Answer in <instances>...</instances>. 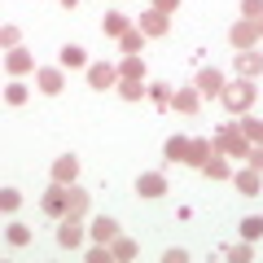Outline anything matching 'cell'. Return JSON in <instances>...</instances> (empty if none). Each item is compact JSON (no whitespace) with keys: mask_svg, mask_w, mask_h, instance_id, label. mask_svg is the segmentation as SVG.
I'll return each mask as SVG.
<instances>
[{"mask_svg":"<svg viewBox=\"0 0 263 263\" xmlns=\"http://www.w3.org/2000/svg\"><path fill=\"white\" fill-rule=\"evenodd\" d=\"M219 105L228 114H246L254 105V79H228L224 92H219Z\"/></svg>","mask_w":263,"mask_h":263,"instance_id":"6da1fadb","label":"cell"},{"mask_svg":"<svg viewBox=\"0 0 263 263\" xmlns=\"http://www.w3.org/2000/svg\"><path fill=\"white\" fill-rule=\"evenodd\" d=\"M211 145H215V154H224V158H246V154H250V141H246L241 127H219L215 136H211Z\"/></svg>","mask_w":263,"mask_h":263,"instance_id":"7a4b0ae2","label":"cell"},{"mask_svg":"<svg viewBox=\"0 0 263 263\" xmlns=\"http://www.w3.org/2000/svg\"><path fill=\"white\" fill-rule=\"evenodd\" d=\"M40 211H44L48 219H66V184H48L44 189V197H40Z\"/></svg>","mask_w":263,"mask_h":263,"instance_id":"3957f363","label":"cell"},{"mask_svg":"<svg viewBox=\"0 0 263 263\" xmlns=\"http://www.w3.org/2000/svg\"><path fill=\"white\" fill-rule=\"evenodd\" d=\"M228 40H233L237 53H241V48H254V40H263V35H259V22H250V18L233 22V27H228Z\"/></svg>","mask_w":263,"mask_h":263,"instance_id":"277c9868","label":"cell"},{"mask_svg":"<svg viewBox=\"0 0 263 263\" xmlns=\"http://www.w3.org/2000/svg\"><path fill=\"white\" fill-rule=\"evenodd\" d=\"M88 189H79V184H66V219H79L84 224V215H88Z\"/></svg>","mask_w":263,"mask_h":263,"instance_id":"5b68a950","label":"cell"},{"mask_svg":"<svg viewBox=\"0 0 263 263\" xmlns=\"http://www.w3.org/2000/svg\"><path fill=\"white\" fill-rule=\"evenodd\" d=\"M84 75H88V88H97V92H101V88L119 84V66H110V62H92Z\"/></svg>","mask_w":263,"mask_h":263,"instance_id":"8992f818","label":"cell"},{"mask_svg":"<svg viewBox=\"0 0 263 263\" xmlns=\"http://www.w3.org/2000/svg\"><path fill=\"white\" fill-rule=\"evenodd\" d=\"M233 70H241V79H259L263 75V53L259 48H241L233 62Z\"/></svg>","mask_w":263,"mask_h":263,"instance_id":"52a82bcc","label":"cell"},{"mask_svg":"<svg viewBox=\"0 0 263 263\" xmlns=\"http://www.w3.org/2000/svg\"><path fill=\"white\" fill-rule=\"evenodd\" d=\"M136 27H141V31H145V35H149V40H162V35H167V31H171V22H167V13H158V9H145Z\"/></svg>","mask_w":263,"mask_h":263,"instance_id":"ba28073f","label":"cell"},{"mask_svg":"<svg viewBox=\"0 0 263 263\" xmlns=\"http://www.w3.org/2000/svg\"><path fill=\"white\" fill-rule=\"evenodd\" d=\"M224 84H228V79L219 75L215 66H206V70H197V92H202V97H219V92H224Z\"/></svg>","mask_w":263,"mask_h":263,"instance_id":"9c48e42d","label":"cell"},{"mask_svg":"<svg viewBox=\"0 0 263 263\" xmlns=\"http://www.w3.org/2000/svg\"><path fill=\"white\" fill-rule=\"evenodd\" d=\"M57 246L79 250V246H84V224H79V219H62V228H57Z\"/></svg>","mask_w":263,"mask_h":263,"instance_id":"30bf717a","label":"cell"},{"mask_svg":"<svg viewBox=\"0 0 263 263\" xmlns=\"http://www.w3.org/2000/svg\"><path fill=\"white\" fill-rule=\"evenodd\" d=\"M75 176H79V158L75 154H62V158L53 162V180L57 184H75Z\"/></svg>","mask_w":263,"mask_h":263,"instance_id":"8fae6325","label":"cell"},{"mask_svg":"<svg viewBox=\"0 0 263 263\" xmlns=\"http://www.w3.org/2000/svg\"><path fill=\"white\" fill-rule=\"evenodd\" d=\"M136 193H141V197H162V193H167V176H158V171H145V176L136 180Z\"/></svg>","mask_w":263,"mask_h":263,"instance_id":"7c38bea8","label":"cell"},{"mask_svg":"<svg viewBox=\"0 0 263 263\" xmlns=\"http://www.w3.org/2000/svg\"><path fill=\"white\" fill-rule=\"evenodd\" d=\"M5 70H13V75H27V70H35V62H31L27 48H9V57H5Z\"/></svg>","mask_w":263,"mask_h":263,"instance_id":"4fadbf2b","label":"cell"},{"mask_svg":"<svg viewBox=\"0 0 263 263\" xmlns=\"http://www.w3.org/2000/svg\"><path fill=\"white\" fill-rule=\"evenodd\" d=\"M197 101H202V92H197V88H180V92L171 97V110H180V114H197Z\"/></svg>","mask_w":263,"mask_h":263,"instance_id":"5bb4252c","label":"cell"},{"mask_svg":"<svg viewBox=\"0 0 263 263\" xmlns=\"http://www.w3.org/2000/svg\"><path fill=\"white\" fill-rule=\"evenodd\" d=\"M114 237H119V224H114L110 215H97V219H92V241H105V246H110Z\"/></svg>","mask_w":263,"mask_h":263,"instance_id":"9a60e30c","label":"cell"},{"mask_svg":"<svg viewBox=\"0 0 263 263\" xmlns=\"http://www.w3.org/2000/svg\"><path fill=\"white\" fill-rule=\"evenodd\" d=\"M197 171H202L206 180H228V158H224V154H211V158L202 162Z\"/></svg>","mask_w":263,"mask_h":263,"instance_id":"2e32d148","label":"cell"},{"mask_svg":"<svg viewBox=\"0 0 263 263\" xmlns=\"http://www.w3.org/2000/svg\"><path fill=\"white\" fill-rule=\"evenodd\" d=\"M211 154H215V145H211V141H189V154H184V162H189V167H202V162H206Z\"/></svg>","mask_w":263,"mask_h":263,"instance_id":"e0dca14e","label":"cell"},{"mask_svg":"<svg viewBox=\"0 0 263 263\" xmlns=\"http://www.w3.org/2000/svg\"><path fill=\"white\" fill-rule=\"evenodd\" d=\"M263 189V180H259V171L254 167H246V171H237V193H246V197H254Z\"/></svg>","mask_w":263,"mask_h":263,"instance_id":"ac0fdd59","label":"cell"},{"mask_svg":"<svg viewBox=\"0 0 263 263\" xmlns=\"http://www.w3.org/2000/svg\"><path fill=\"white\" fill-rule=\"evenodd\" d=\"M40 92H48V97H57V92H62V84H66V79H62V70H53V66H48V70H40Z\"/></svg>","mask_w":263,"mask_h":263,"instance_id":"d6986e66","label":"cell"},{"mask_svg":"<svg viewBox=\"0 0 263 263\" xmlns=\"http://www.w3.org/2000/svg\"><path fill=\"white\" fill-rule=\"evenodd\" d=\"M162 154H167V162H184V154H189V136H167Z\"/></svg>","mask_w":263,"mask_h":263,"instance_id":"ffe728a7","label":"cell"},{"mask_svg":"<svg viewBox=\"0 0 263 263\" xmlns=\"http://www.w3.org/2000/svg\"><path fill=\"white\" fill-rule=\"evenodd\" d=\"M145 40H149V35H145L141 27H127V31L119 35V44H123V53H141V44H145Z\"/></svg>","mask_w":263,"mask_h":263,"instance_id":"44dd1931","label":"cell"},{"mask_svg":"<svg viewBox=\"0 0 263 263\" xmlns=\"http://www.w3.org/2000/svg\"><path fill=\"white\" fill-rule=\"evenodd\" d=\"M110 250H114V259H119V263H132V259H136V241H132V237H114Z\"/></svg>","mask_w":263,"mask_h":263,"instance_id":"7402d4cb","label":"cell"},{"mask_svg":"<svg viewBox=\"0 0 263 263\" xmlns=\"http://www.w3.org/2000/svg\"><path fill=\"white\" fill-rule=\"evenodd\" d=\"M127 27H132V22L123 18V13H105V18H101V31H105V35H110V40H119L123 31H127Z\"/></svg>","mask_w":263,"mask_h":263,"instance_id":"603a6c76","label":"cell"},{"mask_svg":"<svg viewBox=\"0 0 263 263\" xmlns=\"http://www.w3.org/2000/svg\"><path fill=\"white\" fill-rule=\"evenodd\" d=\"M119 92H123V101H141V97H149V88L141 79H119Z\"/></svg>","mask_w":263,"mask_h":263,"instance_id":"cb8c5ba5","label":"cell"},{"mask_svg":"<svg viewBox=\"0 0 263 263\" xmlns=\"http://www.w3.org/2000/svg\"><path fill=\"white\" fill-rule=\"evenodd\" d=\"M119 79H145V62L136 53L132 57H123V66H119Z\"/></svg>","mask_w":263,"mask_h":263,"instance_id":"d4e9b609","label":"cell"},{"mask_svg":"<svg viewBox=\"0 0 263 263\" xmlns=\"http://www.w3.org/2000/svg\"><path fill=\"white\" fill-rule=\"evenodd\" d=\"M263 237V215H246L241 219V241H259Z\"/></svg>","mask_w":263,"mask_h":263,"instance_id":"484cf974","label":"cell"},{"mask_svg":"<svg viewBox=\"0 0 263 263\" xmlns=\"http://www.w3.org/2000/svg\"><path fill=\"white\" fill-rule=\"evenodd\" d=\"M62 66H70V70H79V66H88L84 48H79V44H66V48H62Z\"/></svg>","mask_w":263,"mask_h":263,"instance_id":"4316f807","label":"cell"},{"mask_svg":"<svg viewBox=\"0 0 263 263\" xmlns=\"http://www.w3.org/2000/svg\"><path fill=\"white\" fill-rule=\"evenodd\" d=\"M219 254H224L228 263H250V259H254V250H250V241H246V246H224V250H219Z\"/></svg>","mask_w":263,"mask_h":263,"instance_id":"83f0119b","label":"cell"},{"mask_svg":"<svg viewBox=\"0 0 263 263\" xmlns=\"http://www.w3.org/2000/svg\"><path fill=\"white\" fill-rule=\"evenodd\" d=\"M5 241L9 246H31V228L27 224H9L5 228Z\"/></svg>","mask_w":263,"mask_h":263,"instance_id":"f1b7e54d","label":"cell"},{"mask_svg":"<svg viewBox=\"0 0 263 263\" xmlns=\"http://www.w3.org/2000/svg\"><path fill=\"white\" fill-rule=\"evenodd\" d=\"M241 132H246V141H259V145H263V119L246 114V119H241Z\"/></svg>","mask_w":263,"mask_h":263,"instance_id":"f546056e","label":"cell"},{"mask_svg":"<svg viewBox=\"0 0 263 263\" xmlns=\"http://www.w3.org/2000/svg\"><path fill=\"white\" fill-rule=\"evenodd\" d=\"M171 97H176V92H171V88L162 84V79H158V84H149V101L158 105V110H162V105H171Z\"/></svg>","mask_w":263,"mask_h":263,"instance_id":"4dcf8cb0","label":"cell"},{"mask_svg":"<svg viewBox=\"0 0 263 263\" xmlns=\"http://www.w3.org/2000/svg\"><path fill=\"white\" fill-rule=\"evenodd\" d=\"M5 101H9V105H27V84H22V79H13V84L5 88Z\"/></svg>","mask_w":263,"mask_h":263,"instance_id":"1f68e13d","label":"cell"},{"mask_svg":"<svg viewBox=\"0 0 263 263\" xmlns=\"http://www.w3.org/2000/svg\"><path fill=\"white\" fill-rule=\"evenodd\" d=\"M0 44H5V48H18L22 44V31L13 27V22H5V27H0Z\"/></svg>","mask_w":263,"mask_h":263,"instance_id":"d6a6232c","label":"cell"},{"mask_svg":"<svg viewBox=\"0 0 263 263\" xmlns=\"http://www.w3.org/2000/svg\"><path fill=\"white\" fill-rule=\"evenodd\" d=\"M241 18L259 22V18H263V0H241Z\"/></svg>","mask_w":263,"mask_h":263,"instance_id":"836d02e7","label":"cell"},{"mask_svg":"<svg viewBox=\"0 0 263 263\" xmlns=\"http://www.w3.org/2000/svg\"><path fill=\"white\" fill-rule=\"evenodd\" d=\"M246 162H250L254 171L263 176V145H250V154H246Z\"/></svg>","mask_w":263,"mask_h":263,"instance_id":"e575fe53","label":"cell"},{"mask_svg":"<svg viewBox=\"0 0 263 263\" xmlns=\"http://www.w3.org/2000/svg\"><path fill=\"white\" fill-rule=\"evenodd\" d=\"M18 202H22L18 189H5V193H0V206H5V211H18Z\"/></svg>","mask_w":263,"mask_h":263,"instance_id":"d590c367","label":"cell"},{"mask_svg":"<svg viewBox=\"0 0 263 263\" xmlns=\"http://www.w3.org/2000/svg\"><path fill=\"white\" fill-rule=\"evenodd\" d=\"M154 9H158V13H176L180 0H154Z\"/></svg>","mask_w":263,"mask_h":263,"instance_id":"8d00e7d4","label":"cell"},{"mask_svg":"<svg viewBox=\"0 0 263 263\" xmlns=\"http://www.w3.org/2000/svg\"><path fill=\"white\" fill-rule=\"evenodd\" d=\"M75 5H79V0H62V9H75Z\"/></svg>","mask_w":263,"mask_h":263,"instance_id":"74e56055","label":"cell"},{"mask_svg":"<svg viewBox=\"0 0 263 263\" xmlns=\"http://www.w3.org/2000/svg\"><path fill=\"white\" fill-rule=\"evenodd\" d=\"M259 35H263V18H259Z\"/></svg>","mask_w":263,"mask_h":263,"instance_id":"f35d334b","label":"cell"}]
</instances>
